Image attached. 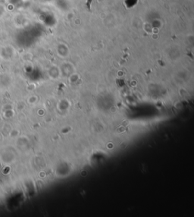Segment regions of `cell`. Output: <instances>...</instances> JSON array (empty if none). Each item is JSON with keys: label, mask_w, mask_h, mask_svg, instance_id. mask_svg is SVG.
<instances>
[{"label": "cell", "mask_w": 194, "mask_h": 217, "mask_svg": "<svg viewBox=\"0 0 194 217\" xmlns=\"http://www.w3.org/2000/svg\"><path fill=\"white\" fill-rule=\"evenodd\" d=\"M92 0H87V3H86V5H87V8L89 9L90 11L91 10V9H90V5H91V3H92Z\"/></svg>", "instance_id": "cell-1"}]
</instances>
